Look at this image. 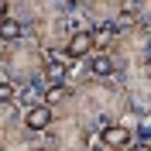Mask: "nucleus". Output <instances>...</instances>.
<instances>
[{
    "label": "nucleus",
    "instance_id": "1a4fd4ad",
    "mask_svg": "<svg viewBox=\"0 0 151 151\" xmlns=\"http://www.w3.org/2000/svg\"><path fill=\"white\" fill-rule=\"evenodd\" d=\"M100 144H103L106 151H127L134 144V127H127V124H106V127H100Z\"/></svg>",
    "mask_w": 151,
    "mask_h": 151
},
{
    "label": "nucleus",
    "instance_id": "39448f33",
    "mask_svg": "<svg viewBox=\"0 0 151 151\" xmlns=\"http://www.w3.org/2000/svg\"><path fill=\"white\" fill-rule=\"evenodd\" d=\"M45 134L24 124V110L17 103H0V151H41Z\"/></svg>",
    "mask_w": 151,
    "mask_h": 151
},
{
    "label": "nucleus",
    "instance_id": "423d86ee",
    "mask_svg": "<svg viewBox=\"0 0 151 151\" xmlns=\"http://www.w3.org/2000/svg\"><path fill=\"white\" fill-rule=\"evenodd\" d=\"M45 141L52 151H93V134L83 124L65 120V117H55L45 127Z\"/></svg>",
    "mask_w": 151,
    "mask_h": 151
},
{
    "label": "nucleus",
    "instance_id": "2eb2a0df",
    "mask_svg": "<svg viewBox=\"0 0 151 151\" xmlns=\"http://www.w3.org/2000/svg\"><path fill=\"white\" fill-rule=\"evenodd\" d=\"M127 151H151V141H134Z\"/></svg>",
    "mask_w": 151,
    "mask_h": 151
},
{
    "label": "nucleus",
    "instance_id": "f03ea898",
    "mask_svg": "<svg viewBox=\"0 0 151 151\" xmlns=\"http://www.w3.org/2000/svg\"><path fill=\"white\" fill-rule=\"evenodd\" d=\"M55 117H65V120L83 124L89 134H100V127L106 124H120L127 113H131V103H127V93L117 79H96V76H76L72 86H69V96L62 103L52 106Z\"/></svg>",
    "mask_w": 151,
    "mask_h": 151
},
{
    "label": "nucleus",
    "instance_id": "7ed1b4c3",
    "mask_svg": "<svg viewBox=\"0 0 151 151\" xmlns=\"http://www.w3.org/2000/svg\"><path fill=\"white\" fill-rule=\"evenodd\" d=\"M10 14L24 24L28 38H35L48 55L65 52L69 35L79 28L65 0H10Z\"/></svg>",
    "mask_w": 151,
    "mask_h": 151
},
{
    "label": "nucleus",
    "instance_id": "dca6fc26",
    "mask_svg": "<svg viewBox=\"0 0 151 151\" xmlns=\"http://www.w3.org/2000/svg\"><path fill=\"white\" fill-rule=\"evenodd\" d=\"M69 4V10H72V14H79V4H83V0H65Z\"/></svg>",
    "mask_w": 151,
    "mask_h": 151
},
{
    "label": "nucleus",
    "instance_id": "f8f14e48",
    "mask_svg": "<svg viewBox=\"0 0 151 151\" xmlns=\"http://www.w3.org/2000/svg\"><path fill=\"white\" fill-rule=\"evenodd\" d=\"M69 86H72V83H52V86H41L35 96H38V103L55 106V103H62V100L69 96Z\"/></svg>",
    "mask_w": 151,
    "mask_h": 151
},
{
    "label": "nucleus",
    "instance_id": "f257e3e1",
    "mask_svg": "<svg viewBox=\"0 0 151 151\" xmlns=\"http://www.w3.org/2000/svg\"><path fill=\"white\" fill-rule=\"evenodd\" d=\"M113 58V79L124 86L131 113L148 120L151 117V28L124 21L120 31L106 45Z\"/></svg>",
    "mask_w": 151,
    "mask_h": 151
},
{
    "label": "nucleus",
    "instance_id": "20e7f679",
    "mask_svg": "<svg viewBox=\"0 0 151 151\" xmlns=\"http://www.w3.org/2000/svg\"><path fill=\"white\" fill-rule=\"evenodd\" d=\"M45 62L48 52L35 38H21L0 48V76L14 83L21 93H38L45 86Z\"/></svg>",
    "mask_w": 151,
    "mask_h": 151
},
{
    "label": "nucleus",
    "instance_id": "9b49d317",
    "mask_svg": "<svg viewBox=\"0 0 151 151\" xmlns=\"http://www.w3.org/2000/svg\"><path fill=\"white\" fill-rule=\"evenodd\" d=\"M55 120V110L48 103H31V106H24V124H28L31 131H38V134H45V127Z\"/></svg>",
    "mask_w": 151,
    "mask_h": 151
},
{
    "label": "nucleus",
    "instance_id": "0eeeda50",
    "mask_svg": "<svg viewBox=\"0 0 151 151\" xmlns=\"http://www.w3.org/2000/svg\"><path fill=\"white\" fill-rule=\"evenodd\" d=\"M124 14H127V0H83L76 17H83L89 31H100V28L120 24Z\"/></svg>",
    "mask_w": 151,
    "mask_h": 151
},
{
    "label": "nucleus",
    "instance_id": "4468645a",
    "mask_svg": "<svg viewBox=\"0 0 151 151\" xmlns=\"http://www.w3.org/2000/svg\"><path fill=\"white\" fill-rule=\"evenodd\" d=\"M124 17L134 21V24L151 28V0H131V7H127V14H124Z\"/></svg>",
    "mask_w": 151,
    "mask_h": 151
},
{
    "label": "nucleus",
    "instance_id": "6e6552de",
    "mask_svg": "<svg viewBox=\"0 0 151 151\" xmlns=\"http://www.w3.org/2000/svg\"><path fill=\"white\" fill-rule=\"evenodd\" d=\"M96 48H100V45H96V35H93V31H89V28H76L72 35H69V45H65L62 55H65L69 62H86Z\"/></svg>",
    "mask_w": 151,
    "mask_h": 151
},
{
    "label": "nucleus",
    "instance_id": "f3484780",
    "mask_svg": "<svg viewBox=\"0 0 151 151\" xmlns=\"http://www.w3.org/2000/svg\"><path fill=\"white\" fill-rule=\"evenodd\" d=\"M0 48H4V41H0ZM0 79H4V76H0Z\"/></svg>",
    "mask_w": 151,
    "mask_h": 151
},
{
    "label": "nucleus",
    "instance_id": "ddd939ff",
    "mask_svg": "<svg viewBox=\"0 0 151 151\" xmlns=\"http://www.w3.org/2000/svg\"><path fill=\"white\" fill-rule=\"evenodd\" d=\"M21 38H28V31H24V24H21L14 14L0 21V41H4V45H10V41H21Z\"/></svg>",
    "mask_w": 151,
    "mask_h": 151
},
{
    "label": "nucleus",
    "instance_id": "9d476101",
    "mask_svg": "<svg viewBox=\"0 0 151 151\" xmlns=\"http://www.w3.org/2000/svg\"><path fill=\"white\" fill-rule=\"evenodd\" d=\"M83 76H96V79H110L113 76V58L106 48H96L93 55L83 62Z\"/></svg>",
    "mask_w": 151,
    "mask_h": 151
}]
</instances>
